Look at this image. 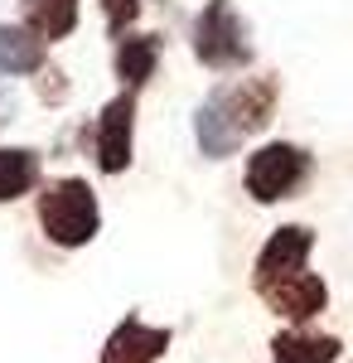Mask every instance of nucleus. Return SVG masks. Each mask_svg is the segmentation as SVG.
Wrapping results in <instances>:
<instances>
[{"label": "nucleus", "mask_w": 353, "mask_h": 363, "mask_svg": "<svg viewBox=\"0 0 353 363\" xmlns=\"http://www.w3.org/2000/svg\"><path fill=\"white\" fill-rule=\"evenodd\" d=\"M276 92H281L276 78H242V83H232V87H218L213 97L198 107V116H194V136L203 145V155L223 160L247 136H257L271 121Z\"/></svg>", "instance_id": "1"}, {"label": "nucleus", "mask_w": 353, "mask_h": 363, "mask_svg": "<svg viewBox=\"0 0 353 363\" xmlns=\"http://www.w3.org/2000/svg\"><path fill=\"white\" fill-rule=\"evenodd\" d=\"M39 228L54 247H87L102 228V208L87 179H54L39 194Z\"/></svg>", "instance_id": "2"}, {"label": "nucleus", "mask_w": 353, "mask_h": 363, "mask_svg": "<svg viewBox=\"0 0 353 363\" xmlns=\"http://www.w3.org/2000/svg\"><path fill=\"white\" fill-rule=\"evenodd\" d=\"M194 54L218 73L228 68H247L252 63V44H247V25L237 20L232 0H208L194 20Z\"/></svg>", "instance_id": "3"}, {"label": "nucleus", "mask_w": 353, "mask_h": 363, "mask_svg": "<svg viewBox=\"0 0 353 363\" xmlns=\"http://www.w3.org/2000/svg\"><path fill=\"white\" fill-rule=\"evenodd\" d=\"M310 179V150L291 140H271L247 160V194L257 203H281Z\"/></svg>", "instance_id": "4"}, {"label": "nucleus", "mask_w": 353, "mask_h": 363, "mask_svg": "<svg viewBox=\"0 0 353 363\" xmlns=\"http://www.w3.org/2000/svg\"><path fill=\"white\" fill-rule=\"evenodd\" d=\"M131 140H136V92L126 87L97 116V165H102V174H121L131 165Z\"/></svg>", "instance_id": "5"}, {"label": "nucleus", "mask_w": 353, "mask_h": 363, "mask_svg": "<svg viewBox=\"0 0 353 363\" xmlns=\"http://www.w3.org/2000/svg\"><path fill=\"white\" fill-rule=\"evenodd\" d=\"M257 291H262V301H267L276 315H286V320H296V325L315 320V315L329 306V286L320 277H310V272L276 277V281H267V286H257Z\"/></svg>", "instance_id": "6"}, {"label": "nucleus", "mask_w": 353, "mask_h": 363, "mask_svg": "<svg viewBox=\"0 0 353 363\" xmlns=\"http://www.w3.org/2000/svg\"><path fill=\"white\" fill-rule=\"evenodd\" d=\"M310 252H315V233L305 223H291V228H276L271 238H267V247L257 257V286H267L276 277H291V272H305V262H310Z\"/></svg>", "instance_id": "7"}, {"label": "nucleus", "mask_w": 353, "mask_h": 363, "mask_svg": "<svg viewBox=\"0 0 353 363\" xmlns=\"http://www.w3.org/2000/svg\"><path fill=\"white\" fill-rule=\"evenodd\" d=\"M164 349H169V330L126 315V320L111 330L107 349H102V363H160Z\"/></svg>", "instance_id": "8"}, {"label": "nucleus", "mask_w": 353, "mask_h": 363, "mask_svg": "<svg viewBox=\"0 0 353 363\" xmlns=\"http://www.w3.org/2000/svg\"><path fill=\"white\" fill-rule=\"evenodd\" d=\"M344 344L334 335H310V330H286L271 339V363H339Z\"/></svg>", "instance_id": "9"}, {"label": "nucleus", "mask_w": 353, "mask_h": 363, "mask_svg": "<svg viewBox=\"0 0 353 363\" xmlns=\"http://www.w3.org/2000/svg\"><path fill=\"white\" fill-rule=\"evenodd\" d=\"M44 68V39L25 25H0V73L20 78V73H39Z\"/></svg>", "instance_id": "10"}, {"label": "nucleus", "mask_w": 353, "mask_h": 363, "mask_svg": "<svg viewBox=\"0 0 353 363\" xmlns=\"http://www.w3.org/2000/svg\"><path fill=\"white\" fill-rule=\"evenodd\" d=\"M155 63H160V39L155 34H121V44H116V78L131 92L150 83Z\"/></svg>", "instance_id": "11"}, {"label": "nucleus", "mask_w": 353, "mask_h": 363, "mask_svg": "<svg viewBox=\"0 0 353 363\" xmlns=\"http://www.w3.org/2000/svg\"><path fill=\"white\" fill-rule=\"evenodd\" d=\"M25 5V29H34L44 44L68 39L78 29V0H20Z\"/></svg>", "instance_id": "12"}, {"label": "nucleus", "mask_w": 353, "mask_h": 363, "mask_svg": "<svg viewBox=\"0 0 353 363\" xmlns=\"http://www.w3.org/2000/svg\"><path fill=\"white\" fill-rule=\"evenodd\" d=\"M39 184V155L25 145H0V203H15Z\"/></svg>", "instance_id": "13"}, {"label": "nucleus", "mask_w": 353, "mask_h": 363, "mask_svg": "<svg viewBox=\"0 0 353 363\" xmlns=\"http://www.w3.org/2000/svg\"><path fill=\"white\" fill-rule=\"evenodd\" d=\"M102 15H107L111 34H126V29L136 25V15H140V0H102Z\"/></svg>", "instance_id": "14"}]
</instances>
